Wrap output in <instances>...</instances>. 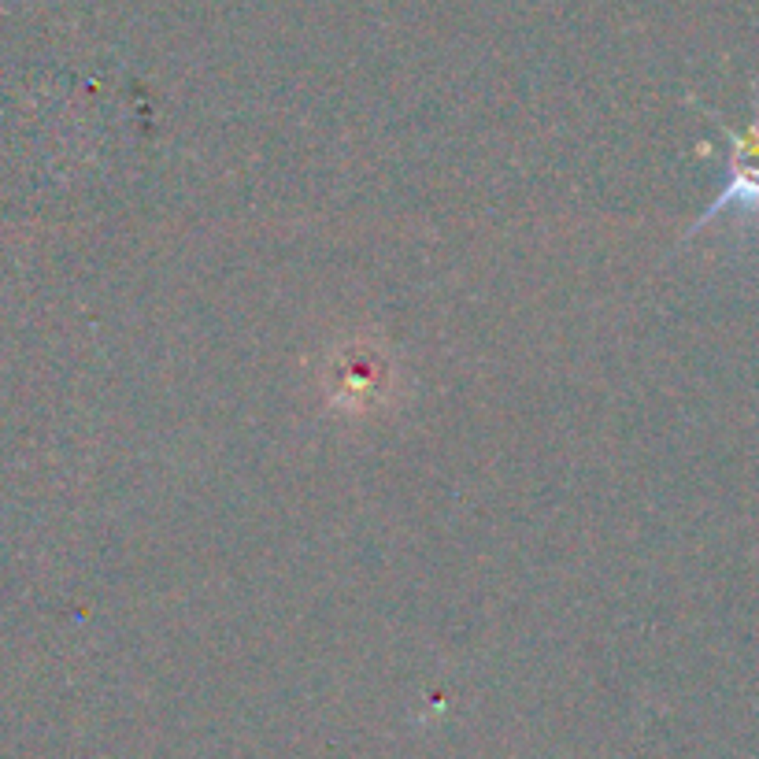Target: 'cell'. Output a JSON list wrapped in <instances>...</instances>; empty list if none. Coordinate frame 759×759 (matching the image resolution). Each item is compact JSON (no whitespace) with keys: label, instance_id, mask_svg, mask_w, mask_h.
I'll use <instances>...</instances> for the list:
<instances>
[{"label":"cell","instance_id":"1","mask_svg":"<svg viewBox=\"0 0 759 759\" xmlns=\"http://www.w3.org/2000/svg\"><path fill=\"white\" fill-rule=\"evenodd\" d=\"M730 137V167H726V189L715 196L712 204L700 211V219L685 230V241L697 234L700 226L712 219L726 215V211H741V215H759V115L748 126V134L722 126Z\"/></svg>","mask_w":759,"mask_h":759}]
</instances>
